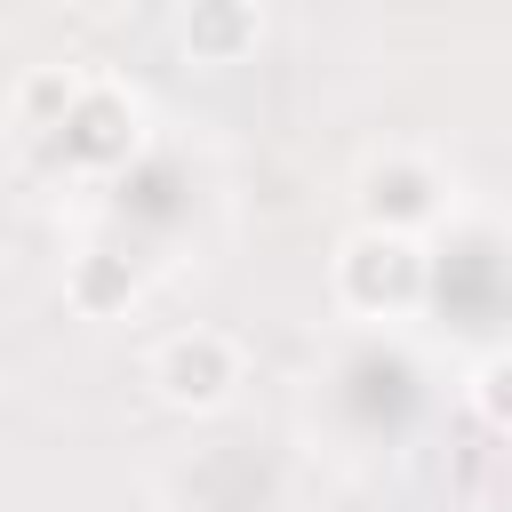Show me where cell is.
<instances>
[{"mask_svg": "<svg viewBox=\"0 0 512 512\" xmlns=\"http://www.w3.org/2000/svg\"><path fill=\"white\" fill-rule=\"evenodd\" d=\"M224 384H232V344L224 336H176L160 352V392L168 400L208 408V400H224Z\"/></svg>", "mask_w": 512, "mask_h": 512, "instance_id": "1", "label": "cell"}]
</instances>
